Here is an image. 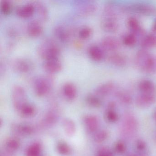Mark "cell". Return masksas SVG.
I'll return each mask as SVG.
<instances>
[{
	"instance_id": "1",
	"label": "cell",
	"mask_w": 156,
	"mask_h": 156,
	"mask_svg": "<svg viewBox=\"0 0 156 156\" xmlns=\"http://www.w3.org/2000/svg\"><path fill=\"white\" fill-rule=\"evenodd\" d=\"M134 62L136 67L141 72L149 74H156V55L148 50L141 49L138 51Z\"/></svg>"
},
{
	"instance_id": "2",
	"label": "cell",
	"mask_w": 156,
	"mask_h": 156,
	"mask_svg": "<svg viewBox=\"0 0 156 156\" xmlns=\"http://www.w3.org/2000/svg\"><path fill=\"white\" fill-rule=\"evenodd\" d=\"M38 55L45 60L59 59L61 55V49L55 40L47 38L43 40L37 48Z\"/></svg>"
},
{
	"instance_id": "3",
	"label": "cell",
	"mask_w": 156,
	"mask_h": 156,
	"mask_svg": "<svg viewBox=\"0 0 156 156\" xmlns=\"http://www.w3.org/2000/svg\"><path fill=\"white\" fill-rule=\"evenodd\" d=\"M54 79L51 74L37 77L33 82L34 90L39 97L44 96L49 94L53 86Z\"/></svg>"
},
{
	"instance_id": "4",
	"label": "cell",
	"mask_w": 156,
	"mask_h": 156,
	"mask_svg": "<svg viewBox=\"0 0 156 156\" xmlns=\"http://www.w3.org/2000/svg\"><path fill=\"white\" fill-rule=\"evenodd\" d=\"M122 10L126 12L144 16H152L156 14L155 6L143 2H135L127 4L122 8Z\"/></svg>"
},
{
	"instance_id": "5",
	"label": "cell",
	"mask_w": 156,
	"mask_h": 156,
	"mask_svg": "<svg viewBox=\"0 0 156 156\" xmlns=\"http://www.w3.org/2000/svg\"><path fill=\"white\" fill-rule=\"evenodd\" d=\"M138 128V123L136 117L131 113H126L121 125V134L126 137H131L136 133Z\"/></svg>"
},
{
	"instance_id": "6",
	"label": "cell",
	"mask_w": 156,
	"mask_h": 156,
	"mask_svg": "<svg viewBox=\"0 0 156 156\" xmlns=\"http://www.w3.org/2000/svg\"><path fill=\"white\" fill-rule=\"evenodd\" d=\"M12 98L13 107L19 113L27 103V94L25 89L21 86L16 85L12 90Z\"/></svg>"
},
{
	"instance_id": "7",
	"label": "cell",
	"mask_w": 156,
	"mask_h": 156,
	"mask_svg": "<svg viewBox=\"0 0 156 156\" xmlns=\"http://www.w3.org/2000/svg\"><path fill=\"white\" fill-rule=\"evenodd\" d=\"M13 70L21 74L30 73L33 69V65L31 61L25 58H18L13 60L12 63Z\"/></svg>"
},
{
	"instance_id": "8",
	"label": "cell",
	"mask_w": 156,
	"mask_h": 156,
	"mask_svg": "<svg viewBox=\"0 0 156 156\" xmlns=\"http://www.w3.org/2000/svg\"><path fill=\"white\" fill-rule=\"evenodd\" d=\"M156 102V94H140L137 96L135 103L137 107L141 108L149 107Z\"/></svg>"
},
{
	"instance_id": "9",
	"label": "cell",
	"mask_w": 156,
	"mask_h": 156,
	"mask_svg": "<svg viewBox=\"0 0 156 156\" xmlns=\"http://www.w3.org/2000/svg\"><path fill=\"white\" fill-rule=\"evenodd\" d=\"M101 47L104 51H116L120 47V44L117 38L111 36H105L101 40Z\"/></svg>"
},
{
	"instance_id": "10",
	"label": "cell",
	"mask_w": 156,
	"mask_h": 156,
	"mask_svg": "<svg viewBox=\"0 0 156 156\" xmlns=\"http://www.w3.org/2000/svg\"><path fill=\"white\" fill-rule=\"evenodd\" d=\"M42 66L45 72L51 75L59 73L63 68L62 63L59 58L45 60Z\"/></svg>"
},
{
	"instance_id": "11",
	"label": "cell",
	"mask_w": 156,
	"mask_h": 156,
	"mask_svg": "<svg viewBox=\"0 0 156 156\" xmlns=\"http://www.w3.org/2000/svg\"><path fill=\"white\" fill-rule=\"evenodd\" d=\"M116 85L112 81L105 82L98 85L95 89L94 94L100 98L106 97L115 91Z\"/></svg>"
},
{
	"instance_id": "12",
	"label": "cell",
	"mask_w": 156,
	"mask_h": 156,
	"mask_svg": "<svg viewBox=\"0 0 156 156\" xmlns=\"http://www.w3.org/2000/svg\"><path fill=\"white\" fill-rule=\"evenodd\" d=\"M12 131L17 136H28L33 134L34 128L30 124L26 123L13 124L11 126Z\"/></svg>"
},
{
	"instance_id": "13",
	"label": "cell",
	"mask_w": 156,
	"mask_h": 156,
	"mask_svg": "<svg viewBox=\"0 0 156 156\" xmlns=\"http://www.w3.org/2000/svg\"><path fill=\"white\" fill-rule=\"evenodd\" d=\"M101 29L106 32H116L119 28V25L117 21V18L104 17L100 23Z\"/></svg>"
},
{
	"instance_id": "14",
	"label": "cell",
	"mask_w": 156,
	"mask_h": 156,
	"mask_svg": "<svg viewBox=\"0 0 156 156\" xmlns=\"http://www.w3.org/2000/svg\"><path fill=\"white\" fill-rule=\"evenodd\" d=\"M59 118V113L55 108L49 110L41 122L42 127L48 128L55 125Z\"/></svg>"
},
{
	"instance_id": "15",
	"label": "cell",
	"mask_w": 156,
	"mask_h": 156,
	"mask_svg": "<svg viewBox=\"0 0 156 156\" xmlns=\"http://www.w3.org/2000/svg\"><path fill=\"white\" fill-rule=\"evenodd\" d=\"M43 31V26L39 20H33L30 21L27 25V33L31 37H39L42 34Z\"/></svg>"
},
{
	"instance_id": "16",
	"label": "cell",
	"mask_w": 156,
	"mask_h": 156,
	"mask_svg": "<svg viewBox=\"0 0 156 156\" xmlns=\"http://www.w3.org/2000/svg\"><path fill=\"white\" fill-rule=\"evenodd\" d=\"M116 104L114 101H110L108 104L105 113V119L110 123L118 122L119 117L116 110Z\"/></svg>"
},
{
	"instance_id": "17",
	"label": "cell",
	"mask_w": 156,
	"mask_h": 156,
	"mask_svg": "<svg viewBox=\"0 0 156 156\" xmlns=\"http://www.w3.org/2000/svg\"><path fill=\"white\" fill-rule=\"evenodd\" d=\"M17 16L23 19L30 18L35 12V8L32 2L26 3L17 7L16 9Z\"/></svg>"
},
{
	"instance_id": "18",
	"label": "cell",
	"mask_w": 156,
	"mask_h": 156,
	"mask_svg": "<svg viewBox=\"0 0 156 156\" xmlns=\"http://www.w3.org/2000/svg\"><path fill=\"white\" fill-rule=\"evenodd\" d=\"M83 122L87 130L90 133H95L99 127V119L94 115H87L84 117Z\"/></svg>"
},
{
	"instance_id": "19",
	"label": "cell",
	"mask_w": 156,
	"mask_h": 156,
	"mask_svg": "<svg viewBox=\"0 0 156 156\" xmlns=\"http://www.w3.org/2000/svg\"><path fill=\"white\" fill-rule=\"evenodd\" d=\"M108 60L112 65L118 67H125L128 62L126 55L120 53H112L108 57Z\"/></svg>"
},
{
	"instance_id": "20",
	"label": "cell",
	"mask_w": 156,
	"mask_h": 156,
	"mask_svg": "<svg viewBox=\"0 0 156 156\" xmlns=\"http://www.w3.org/2000/svg\"><path fill=\"white\" fill-rule=\"evenodd\" d=\"M35 8V12H37L39 20L41 22H46L49 18V12L47 6L41 1H34L32 2Z\"/></svg>"
},
{
	"instance_id": "21",
	"label": "cell",
	"mask_w": 156,
	"mask_h": 156,
	"mask_svg": "<svg viewBox=\"0 0 156 156\" xmlns=\"http://www.w3.org/2000/svg\"><path fill=\"white\" fill-rule=\"evenodd\" d=\"M62 93L67 101H73L77 96V88L73 83L67 82L63 86Z\"/></svg>"
},
{
	"instance_id": "22",
	"label": "cell",
	"mask_w": 156,
	"mask_h": 156,
	"mask_svg": "<svg viewBox=\"0 0 156 156\" xmlns=\"http://www.w3.org/2000/svg\"><path fill=\"white\" fill-rule=\"evenodd\" d=\"M97 9V5L94 2H90L80 4L77 7L76 12L80 16L87 17L93 15L96 12Z\"/></svg>"
},
{
	"instance_id": "23",
	"label": "cell",
	"mask_w": 156,
	"mask_h": 156,
	"mask_svg": "<svg viewBox=\"0 0 156 156\" xmlns=\"http://www.w3.org/2000/svg\"><path fill=\"white\" fill-rule=\"evenodd\" d=\"M127 25L131 33L135 35H143L145 30L141 27L140 23L136 18L134 17H129L127 20Z\"/></svg>"
},
{
	"instance_id": "24",
	"label": "cell",
	"mask_w": 156,
	"mask_h": 156,
	"mask_svg": "<svg viewBox=\"0 0 156 156\" xmlns=\"http://www.w3.org/2000/svg\"><path fill=\"white\" fill-rule=\"evenodd\" d=\"M138 87L140 93L156 94V85L152 81L143 79L139 83Z\"/></svg>"
},
{
	"instance_id": "25",
	"label": "cell",
	"mask_w": 156,
	"mask_h": 156,
	"mask_svg": "<svg viewBox=\"0 0 156 156\" xmlns=\"http://www.w3.org/2000/svg\"><path fill=\"white\" fill-rule=\"evenodd\" d=\"M87 52L90 58L95 62H100L104 59V50L96 44L90 45L88 47Z\"/></svg>"
},
{
	"instance_id": "26",
	"label": "cell",
	"mask_w": 156,
	"mask_h": 156,
	"mask_svg": "<svg viewBox=\"0 0 156 156\" xmlns=\"http://www.w3.org/2000/svg\"><path fill=\"white\" fill-rule=\"evenodd\" d=\"M54 34L56 39L62 42L66 43L69 41L70 40V34L69 31L62 25H59L55 27L53 30Z\"/></svg>"
},
{
	"instance_id": "27",
	"label": "cell",
	"mask_w": 156,
	"mask_h": 156,
	"mask_svg": "<svg viewBox=\"0 0 156 156\" xmlns=\"http://www.w3.org/2000/svg\"><path fill=\"white\" fill-rule=\"evenodd\" d=\"M20 146V140L17 137H12L6 140L3 150L12 155L19 149Z\"/></svg>"
},
{
	"instance_id": "28",
	"label": "cell",
	"mask_w": 156,
	"mask_h": 156,
	"mask_svg": "<svg viewBox=\"0 0 156 156\" xmlns=\"http://www.w3.org/2000/svg\"><path fill=\"white\" fill-rule=\"evenodd\" d=\"M142 49L148 50L156 47V35L154 34H149L145 35L140 42Z\"/></svg>"
},
{
	"instance_id": "29",
	"label": "cell",
	"mask_w": 156,
	"mask_h": 156,
	"mask_svg": "<svg viewBox=\"0 0 156 156\" xmlns=\"http://www.w3.org/2000/svg\"><path fill=\"white\" fill-rule=\"evenodd\" d=\"M62 125L66 135L68 137L74 136L76 131V126L74 122L70 119H65Z\"/></svg>"
},
{
	"instance_id": "30",
	"label": "cell",
	"mask_w": 156,
	"mask_h": 156,
	"mask_svg": "<svg viewBox=\"0 0 156 156\" xmlns=\"http://www.w3.org/2000/svg\"><path fill=\"white\" fill-rule=\"evenodd\" d=\"M115 96L117 100L122 105H129L132 103V96L126 91L124 90L116 91Z\"/></svg>"
},
{
	"instance_id": "31",
	"label": "cell",
	"mask_w": 156,
	"mask_h": 156,
	"mask_svg": "<svg viewBox=\"0 0 156 156\" xmlns=\"http://www.w3.org/2000/svg\"><path fill=\"white\" fill-rule=\"evenodd\" d=\"M42 145L39 142H34L27 148L26 156H40L42 153Z\"/></svg>"
},
{
	"instance_id": "32",
	"label": "cell",
	"mask_w": 156,
	"mask_h": 156,
	"mask_svg": "<svg viewBox=\"0 0 156 156\" xmlns=\"http://www.w3.org/2000/svg\"><path fill=\"white\" fill-rule=\"evenodd\" d=\"M87 104L91 107L98 108L102 106L103 102L102 98L94 94H89L86 97Z\"/></svg>"
},
{
	"instance_id": "33",
	"label": "cell",
	"mask_w": 156,
	"mask_h": 156,
	"mask_svg": "<svg viewBox=\"0 0 156 156\" xmlns=\"http://www.w3.org/2000/svg\"><path fill=\"white\" fill-rule=\"evenodd\" d=\"M35 113H36L35 108L34 107V106L29 103H27L26 105H25L19 112L20 116L25 118L32 117L35 115Z\"/></svg>"
},
{
	"instance_id": "34",
	"label": "cell",
	"mask_w": 156,
	"mask_h": 156,
	"mask_svg": "<svg viewBox=\"0 0 156 156\" xmlns=\"http://www.w3.org/2000/svg\"><path fill=\"white\" fill-rule=\"evenodd\" d=\"M136 153L140 155L147 156V143L142 139H138L135 143Z\"/></svg>"
},
{
	"instance_id": "35",
	"label": "cell",
	"mask_w": 156,
	"mask_h": 156,
	"mask_svg": "<svg viewBox=\"0 0 156 156\" xmlns=\"http://www.w3.org/2000/svg\"><path fill=\"white\" fill-rule=\"evenodd\" d=\"M124 45L127 47H133L136 45L137 41L136 35L130 33L126 34L123 37L122 40Z\"/></svg>"
},
{
	"instance_id": "36",
	"label": "cell",
	"mask_w": 156,
	"mask_h": 156,
	"mask_svg": "<svg viewBox=\"0 0 156 156\" xmlns=\"http://www.w3.org/2000/svg\"><path fill=\"white\" fill-rule=\"evenodd\" d=\"M57 152L62 156H68L71 154L72 149L68 144L63 141H60L56 146Z\"/></svg>"
},
{
	"instance_id": "37",
	"label": "cell",
	"mask_w": 156,
	"mask_h": 156,
	"mask_svg": "<svg viewBox=\"0 0 156 156\" xmlns=\"http://www.w3.org/2000/svg\"><path fill=\"white\" fill-rule=\"evenodd\" d=\"M108 136V133L105 129L98 130L94 135V140L96 143H100L105 141Z\"/></svg>"
},
{
	"instance_id": "38",
	"label": "cell",
	"mask_w": 156,
	"mask_h": 156,
	"mask_svg": "<svg viewBox=\"0 0 156 156\" xmlns=\"http://www.w3.org/2000/svg\"><path fill=\"white\" fill-rule=\"evenodd\" d=\"M2 13L5 16L10 15L12 11V4L10 2L7 0H4L1 2L0 6Z\"/></svg>"
},
{
	"instance_id": "39",
	"label": "cell",
	"mask_w": 156,
	"mask_h": 156,
	"mask_svg": "<svg viewBox=\"0 0 156 156\" xmlns=\"http://www.w3.org/2000/svg\"><path fill=\"white\" fill-rule=\"evenodd\" d=\"M93 33V30L91 27L89 26H84L79 30L78 36L82 40H87L92 36Z\"/></svg>"
},
{
	"instance_id": "40",
	"label": "cell",
	"mask_w": 156,
	"mask_h": 156,
	"mask_svg": "<svg viewBox=\"0 0 156 156\" xmlns=\"http://www.w3.org/2000/svg\"><path fill=\"white\" fill-rule=\"evenodd\" d=\"M126 145L123 140H118L114 145V150L118 154H124L126 151Z\"/></svg>"
},
{
	"instance_id": "41",
	"label": "cell",
	"mask_w": 156,
	"mask_h": 156,
	"mask_svg": "<svg viewBox=\"0 0 156 156\" xmlns=\"http://www.w3.org/2000/svg\"><path fill=\"white\" fill-rule=\"evenodd\" d=\"M97 156H114V154L109 148L104 147L98 151Z\"/></svg>"
},
{
	"instance_id": "42",
	"label": "cell",
	"mask_w": 156,
	"mask_h": 156,
	"mask_svg": "<svg viewBox=\"0 0 156 156\" xmlns=\"http://www.w3.org/2000/svg\"><path fill=\"white\" fill-rule=\"evenodd\" d=\"M8 34L9 35L10 37H15L17 36V32L16 30H14L13 29H10L9 30V31H8Z\"/></svg>"
},
{
	"instance_id": "43",
	"label": "cell",
	"mask_w": 156,
	"mask_h": 156,
	"mask_svg": "<svg viewBox=\"0 0 156 156\" xmlns=\"http://www.w3.org/2000/svg\"><path fill=\"white\" fill-rule=\"evenodd\" d=\"M151 30H152V32L156 33V20L154 21L153 22V24H152V26H151Z\"/></svg>"
},
{
	"instance_id": "44",
	"label": "cell",
	"mask_w": 156,
	"mask_h": 156,
	"mask_svg": "<svg viewBox=\"0 0 156 156\" xmlns=\"http://www.w3.org/2000/svg\"><path fill=\"white\" fill-rule=\"evenodd\" d=\"M126 156H146L144 155H140V154H137V153H130L127 154Z\"/></svg>"
},
{
	"instance_id": "45",
	"label": "cell",
	"mask_w": 156,
	"mask_h": 156,
	"mask_svg": "<svg viewBox=\"0 0 156 156\" xmlns=\"http://www.w3.org/2000/svg\"><path fill=\"white\" fill-rule=\"evenodd\" d=\"M153 117L154 120H155V121L156 122V108H155V109H154V111H153Z\"/></svg>"
},
{
	"instance_id": "46",
	"label": "cell",
	"mask_w": 156,
	"mask_h": 156,
	"mask_svg": "<svg viewBox=\"0 0 156 156\" xmlns=\"http://www.w3.org/2000/svg\"><path fill=\"white\" fill-rule=\"evenodd\" d=\"M2 124H3V121H2V119H0V126L2 127Z\"/></svg>"
},
{
	"instance_id": "47",
	"label": "cell",
	"mask_w": 156,
	"mask_h": 156,
	"mask_svg": "<svg viewBox=\"0 0 156 156\" xmlns=\"http://www.w3.org/2000/svg\"><path fill=\"white\" fill-rule=\"evenodd\" d=\"M155 139H156V134H155Z\"/></svg>"
}]
</instances>
